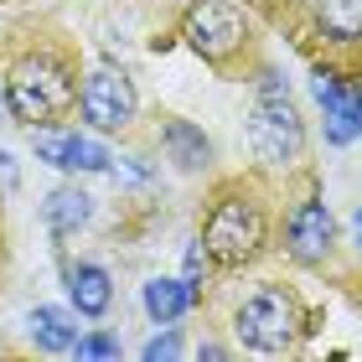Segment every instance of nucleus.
<instances>
[{
  "label": "nucleus",
  "instance_id": "nucleus-17",
  "mask_svg": "<svg viewBox=\"0 0 362 362\" xmlns=\"http://www.w3.org/2000/svg\"><path fill=\"white\" fill-rule=\"evenodd\" d=\"M160 357H181V341L176 337H156L151 347H145V362H160Z\"/></svg>",
  "mask_w": 362,
  "mask_h": 362
},
{
  "label": "nucleus",
  "instance_id": "nucleus-12",
  "mask_svg": "<svg viewBox=\"0 0 362 362\" xmlns=\"http://www.w3.org/2000/svg\"><path fill=\"white\" fill-rule=\"evenodd\" d=\"M160 140H166V151H171V160H176L181 171H197V166H207V156H212L207 135H202L197 124H187V119H166Z\"/></svg>",
  "mask_w": 362,
  "mask_h": 362
},
{
  "label": "nucleus",
  "instance_id": "nucleus-6",
  "mask_svg": "<svg viewBox=\"0 0 362 362\" xmlns=\"http://www.w3.org/2000/svg\"><path fill=\"white\" fill-rule=\"evenodd\" d=\"M187 42L192 52H202L207 62H223L233 57L243 47V21L233 6H223V0H197L187 11Z\"/></svg>",
  "mask_w": 362,
  "mask_h": 362
},
{
  "label": "nucleus",
  "instance_id": "nucleus-1",
  "mask_svg": "<svg viewBox=\"0 0 362 362\" xmlns=\"http://www.w3.org/2000/svg\"><path fill=\"white\" fill-rule=\"evenodd\" d=\"M11 104V114L21 124H52L57 114H68L73 109V73H68V62L52 57V52H31L21 57L16 68L6 73V93H0Z\"/></svg>",
  "mask_w": 362,
  "mask_h": 362
},
{
  "label": "nucleus",
  "instance_id": "nucleus-8",
  "mask_svg": "<svg viewBox=\"0 0 362 362\" xmlns=\"http://www.w3.org/2000/svg\"><path fill=\"white\" fill-rule=\"evenodd\" d=\"M332 238H337L332 207H326L321 197H305V202L290 212V223H285L290 259H300V264H321V259L332 254Z\"/></svg>",
  "mask_w": 362,
  "mask_h": 362
},
{
  "label": "nucleus",
  "instance_id": "nucleus-11",
  "mask_svg": "<svg viewBox=\"0 0 362 362\" xmlns=\"http://www.w3.org/2000/svg\"><path fill=\"white\" fill-rule=\"evenodd\" d=\"M68 290H73V300H78L83 316H104L114 305V285H109V274L98 264H73L68 269Z\"/></svg>",
  "mask_w": 362,
  "mask_h": 362
},
{
  "label": "nucleus",
  "instance_id": "nucleus-13",
  "mask_svg": "<svg viewBox=\"0 0 362 362\" xmlns=\"http://www.w3.org/2000/svg\"><path fill=\"white\" fill-rule=\"evenodd\" d=\"M187 305H192V285L187 279H151V285H145V310H151L160 326L187 316Z\"/></svg>",
  "mask_w": 362,
  "mask_h": 362
},
{
  "label": "nucleus",
  "instance_id": "nucleus-16",
  "mask_svg": "<svg viewBox=\"0 0 362 362\" xmlns=\"http://www.w3.org/2000/svg\"><path fill=\"white\" fill-rule=\"evenodd\" d=\"M78 357H93V362H104V357H119V341L114 337H78Z\"/></svg>",
  "mask_w": 362,
  "mask_h": 362
},
{
  "label": "nucleus",
  "instance_id": "nucleus-5",
  "mask_svg": "<svg viewBox=\"0 0 362 362\" xmlns=\"http://www.w3.org/2000/svg\"><path fill=\"white\" fill-rule=\"evenodd\" d=\"M78 109H83V119L93 129H124L135 119L140 98H135V83H129L124 73L114 68H93L83 78V93H78Z\"/></svg>",
  "mask_w": 362,
  "mask_h": 362
},
{
  "label": "nucleus",
  "instance_id": "nucleus-10",
  "mask_svg": "<svg viewBox=\"0 0 362 362\" xmlns=\"http://www.w3.org/2000/svg\"><path fill=\"white\" fill-rule=\"evenodd\" d=\"M31 337H37V347L42 352H73L78 347V321L68 316V310H57V305H37L31 310Z\"/></svg>",
  "mask_w": 362,
  "mask_h": 362
},
{
  "label": "nucleus",
  "instance_id": "nucleus-7",
  "mask_svg": "<svg viewBox=\"0 0 362 362\" xmlns=\"http://www.w3.org/2000/svg\"><path fill=\"white\" fill-rule=\"evenodd\" d=\"M31 151H37L47 166L57 171H109V145H98L93 135H78V129H52L37 124L31 129Z\"/></svg>",
  "mask_w": 362,
  "mask_h": 362
},
{
  "label": "nucleus",
  "instance_id": "nucleus-9",
  "mask_svg": "<svg viewBox=\"0 0 362 362\" xmlns=\"http://www.w3.org/2000/svg\"><path fill=\"white\" fill-rule=\"evenodd\" d=\"M88 212H93V197H88V192H78V187H57V192L42 202V223L52 228L57 238H68V233H78V228L88 223Z\"/></svg>",
  "mask_w": 362,
  "mask_h": 362
},
{
  "label": "nucleus",
  "instance_id": "nucleus-14",
  "mask_svg": "<svg viewBox=\"0 0 362 362\" xmlns=\"http://www.w3.org/2000/svg\"><path fill=\"white\" fill-rule=\"evenodd\" d=\"M326 119H332V124H326V140H332V145H352L357 129H362V104H357V93L341 88L332 104H326Z\"/></svg>",
  "mask_w": 362,
  "mask_h": 362
},
{
  "label": "nucleus",
  "instance_id": "nucleus-15",
  "mask_svg": "<svg viewBox=\"0 0 362 362\" xmlns=\"http://www.w3.org/2000/svg\"><path fill=\"white\" fill-rule=\"evenodd\" d=\"M321 26L337 42H352L362 31V0H321Z\"/></svg>",
  "mask_w": 362,
  "mask_h": 362
},
{
  "label": "nucleus",
  "instance_id": "nucleus-3",
  "mask_svg": "<svg viewBox=\"0 0 362 362\" xmlns=\"http://www.w3.org/2000/svg\"><path fill=\"white\" fill-rule=\"evenodd\" d=\"M264 249V212L249 197H218L202 228V254H212L218 264H243Z\"/></svg>",
  "mask_w": 362,
  "mask_h": 362
},
{
  "label": "nucleus",
  "instance_id": "nucleus-18",
  "mask_svg": "<svg viewBox=\"0 0 362 362\" xmlns=\"http://www.w3.org/2000/svg\"><path fill=\"white\" fill-rule=\"evenodd\" d=\"M16 181H21V176H16V166H11V156L0 151V187H6V192H16Z\"/></svg>",
  "mask_w": 362,
  "mask_h": 362
},
{
  "label": "nucleus",
  "instance_id": "nucleus-2",
  "mask_svg": "<svg viewBox=\"0 0 362 362\" xmlns=\"http://www.w3.org/2000/svg\"><path fill=\"white\" fill-rule=\"evenodd\" d=\"M249 145L264 166H290L305 151V124H300V114H295L290 93L274 73H264V83H259L254 114H249Z\"/></svg>",
  "mask_w": 362,
  "mask_h": 362
},
{
  "label": "nucleus",
  "instance_id": "nucleus-4",
  "mask_svg": "<svg viewBox=\"0 0 362 362\" xmlns=\"http://www.w3.org/2000/svg\"><path fill=\"white\" fill-rule=\"evenodd\" d=\"M238 337L254 352H285L300 337V300L279 285H259L249 300L238 305Z\"/></svg>",
  "mask_w": 362,
  "mask_h": 362
}]
</instances>
